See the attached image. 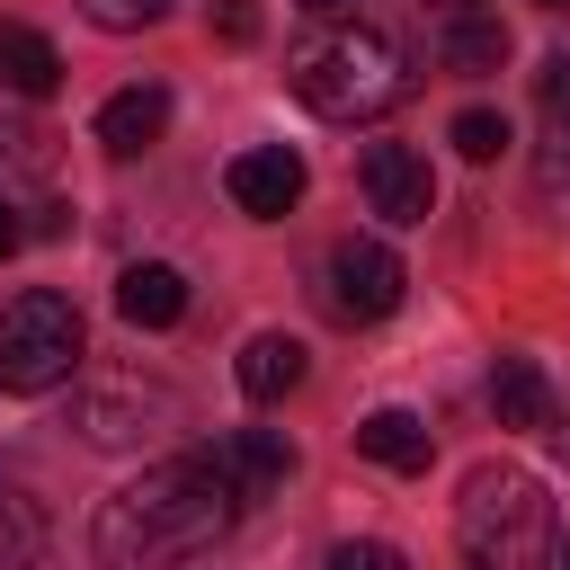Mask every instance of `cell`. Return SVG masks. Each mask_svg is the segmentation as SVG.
<instances>
[{
    "label": "cell",
    "instance_id": "14",
    "mask_svg": "<svg viewBox=\"0 0 570 570\" xmlns=\"http://www.w3.org/2000/svg\"><path fill=\"white\" fill-rule=\"evenodd\" d=\"M356 454H365V463H383V472H428L436 436H428V419H419V410H365V419H356Z\"/></svg>",
    "mask_w": 570,
    "mask_h": 570
},
{
    "label": "cell",
    "instance_id": "10",
    "mask_svg": "<svg viewBox=\"0 0 570 570\" xmlns=\"http://www.w3.org/2000/svg\"><path fill=\"white\" fill-rule=\"evenodd\" d=\"M534 107H543L534 187H543V196H570V53H543V71H534Z\"/></svg>",
    "mask_w": 570,
    "mask_h": 570
},
{
    "label": "cell",
    "instance_id": "18",
    "mask_svg": "<svg viewBox=\"0 0 570 570\" xmlns=\"http://www.w3.org/2000/svg\"><path fill=\"white\" fill-rule=\"evenodd\" d=\"M18 178H53V134L0 116V187H18Z\"/></svg>",
    "mask_w": 570,
    "mask_h": 570
},
{
    "label": "cell",
    "instance_id": "26",
    "mask_svg": "<svg viewBox=\"0 0 570 570\" xmlns=\"http://www.w3.org/2000/svg\"><path fill=\"white\" fill-rule=\"evenodd\" d=\"M294 9H312V18H347L356 0H294Z\"/></svg>",
    "mask_w": 570,
    "mask_h": 570
},
{
    "label": "cell",
    "instance_id": "6",
    "mask_svg": "<svg viewBox=\"0 0 570 570\" xmlns=\"http://www.w3.org/2000/svg\"><path fill=\"white\" fill-rule=\"evenodd\" d=\"M401 258L383 249V240H338L330 249V267H321V303L347 321V330H365V321H383V312H401Z\"/></svg>",
    "mask_w": 570,
    "mask_h": 570
},
{
    "label": "cell",
    "instance_id": "16",
    "mask_svg": "<svg viewBox=\"0 0 570 570\" xmlns=\"http://www.w3.org/2000/svg\"><path fill=\"white\" fill-rule=\"evenodd\" d=\"M232 374H240V392H249V401H285V392L303 383V338L258 330V338L240 347V365H232Z\"/></svg>",
    "mask_w": 570,
    "mask_h": 570
},
{
    "label": "cell",
    "instance_id": "2",
    "mask_svg": "<svg viewBox=\"0 0 570 570\" xmlns=\"http://www.w3.org/2000/svg\"><path fill=\"white\" fill-rule=\"evenodd\" d=\"M285 89L330 125H374V116H392L410 98V62H401V45L383 27L347 18V27H321V36H303L285 53Z\"/></svg>",
    "mask_w": 570,
    "mask_h": 570
},
{
    "label": "cell",
    "instance_id": "27",
    "mask_svg": "<svg viewBox=\"0 0 570 570\" xmlns=\"http://www.w3.org/2000/svg\"><path fill=\"white\" fill-rule=\"evenodd\" d=\"M552 445H561V454H570V401H561V410H552Z\"/></svg>",
    "mask_w": 570,
    "mask_h": 570
},
{
    "label": "cell",
    "instance_id": "19",
    "mask_svg": "<svg viewBox=\"0 0 570 570\" xmlns=\"http://www.w3.org/2000/svg\"><path fill=\"white\" fill-rule=\"evenodd\" d=\"M36 543H45L36 508H27V499H18L9 481H0V570H9V561H36Z\"/></svg>",
    "mask_w": 570,
    "mask_h": 570
},
{
    "label": "cell",
    "instance_id": "20",
    "mask_svg": "<svg viewBox=\"0 0 570 570\" xmlns=\"http://www.w3.org/2000/svg\"><path fill=\"white\" fill-rule=\"evenodd\" d=\"M445 134H454L463 160H499V151H508V116H490V107H463Z\"/></svg>",
    "mask_w": 570,
    "mask_h": 570
},
{
    "label": "cell",
    "instance_id": "22",
    "mask_svg": "<svg viewBox=\"0 0 570 570\" xmlns=\"http://www.w3.org/2000/svg\"><path fill=\"white\" fill-rule=\"evenodd\" d=\"M258 27H267L258 0H214V36H223V45H258Z\"/></svg>",
    "mask_w": 570,
    "mask_h": 570
},
{
    "label": "cell",
    "instance_id": "25",
    "mask_svg": "<svg viewBox=\"0 0 570 570\" xmlns=\"http://www.w3.org/2000/svg\"><path fill=\"white\" fill-rule=\"evenodd\" d=\"M18 240H27V223H18V205H9V196H0V258H9V249H18Z\"/></svg>",
    "mask_w": 570,
    "mask_h": 570
},
{
    "label": "cell",
    "instance_id": "5",
    "mask_svg": "<svg viewBox=\"0 0 570 570\" xmlns=\"http://www.w3.org/2000/svg\"><path fill=\"white\" fill-rule=\"evenodd\" d=\"M169 419H178V392H169V383L116 374V383H80L62 428H80V445H142V436H160Z\"/></svg>",
    "mask_w": 570,
    "mask_h": 570
},
{
    "label": "cell",
    "instance_id": "11",
    "mask_svg": "<svg viewBox=\"0 0 570 570\" xmlns=\"http://www.w3.org/2000/svg\"><path fill=\"white\" fill-rule=\"evenodd\" d=\"M436 62L463 71V80H490V71L508 62V27H499V9H445V18H436Z\"/></svg>",
    "mask_w": 570,
    "mask_h": 570
},
{
    "label": "cell",
    "instance_id": "24",
    "mask_svg": "<svg viewBox=\"0 0 570 570\" xmlns=\"http://www.w3.org/2000/svg\"><path fill=\"white\" fill-rule=\"evenodd\" d=\"M53 232H71V205H36V223H27V240H53Z\"/></svg>",
    "mask_w": 570,
    "mask_h": 570
},
{
    "label": "cell",
    "instance_id": "13",
    "mask_svg": "<svg viewBox=\"0 0 570 570\" xmlns=\"http://www.w3.org/2000/svg\"><path fill=\"white\" fill-rule=\"evenodd\" d=\"M116 312H125L134 330H169V321L187 312V276H178L169 258H134V267L116 276Z\"/></svg>",
    "mask_w": 570,
    "mask_h": 570
},
{
    "label": "cell",
    "instance_id": "23",
    "mask_svg": "<svg viewBox=\"0 0 570 570\" xmlns=\"http://www.w3.org/2000/svg\"><path fill=\"white\" fill-rule=\"evenodd\" d=\"M330 570H401L392 543H330Z\"/></svg>",
    "mask_w": 570,
    "mask_h": 570
},
{
    "label": "cell",
    "instance_id": "29",
    "mask_svg": "<svg viewBox=\"0 0 570 570\" xmlns=\"http://www.w3.org/2000/svg\"><path fill=\"white\" fill-rule=\"evenodd\" d=\"M552 552H561V561H570V525H561V543H552Z\"/></svg>",
    "mask_w": 570,
    "mask_h": 570
},
{
    "label": "cell",
    "instance_id": "4",
    "mask_svg": "<svg viewBox=\"0 0 570 570\" xmlns=\"http://www.w3.org/2000/svg\"><path fill=\"white\" fill-rule=\"evenodd\" d=\"M80 347H89V330H80L71 294L27 285V294L0 303V392H53V383H71Z\"/></svg>",
    "mask_w": 570,
    "mask_h": 570
},
{
    "label": "cell",
    "instance_id": "17",
    "mask_svg": "<svg viewBox=\"0 0 570 570\" xmlns=\"http://www.w3.org/2000/svg\"><path fill=\"white\" fill-rule=\"evenodd\" d=\"M490 410H499V428H543V419H552L543 365H534V356H499V365H490Z\"/></svg>",
    "mask_w": 570,
    "mask_h": 570
},
{
    "label": "cell",
    "instance_id": "8",
    "mask_svg": "<svg viewBox=\"0 0 570 570\" xmlns=\"http://www.w3.org/2000/svg\"><path fill=\"white\" fill-rule=\"evenodd\" d=\"M223 187H232V205H240V214L276 223V214H294V205H303V160H294L285 142H258V151H240V160L223 169Z\"/></svg>",
    "mask_w": 570,
    "mask_h": 570
},
{
    "label": "cell",
    "instance_id": "9",
    "mask_svg": "<svg viewBox=\"0 0 570 570\" xmlns=\"http://www.w3.org/2000/svg\"><path fill=\"white\" fill-rule=\"evenodd\" d=\"M205 454L223 463V481H232L249 508H258V499H276V490H285V472H294V445H285L276 428H223Z\"/></svg>",
    "mask_w": 570,
    "mask_h": 570
},
{
    "label": "cell",
    "instance_id": "21",
    "mask_svg": "<svg viewBox=\"0 0 570 570\" xmlns=\"http://www.w3.org/2000/svg\"><path fill=\"white\" fill-rule=\"evenodd\" d=\"M89 9V27H107V36H134V27H151L169 0H80Z\"/></svg>",
    "mask_w": 570,
    "mask_h": 570
},
{
    "label": "cell",
    "instance_id": "12",
    "mask_svg": "<svg viewBox=\"0 0 570 570\" xmlns=\"http://www.w3.org/2000/svg\"><path fill=\"white\" fill-rule=\"evenodd\" d=\"M160 125H169V89H160V80H134V89H116V98L98 107V151L134 160V151L160 142Z\"/></svg>",
    "mask_w": 570,
    "mask_h": 570
},
{
    "label": "cell",
    "instance_id": "15",
    "mask_svg": "<svg viewBox=\"0 0 570 570\" xmlns=\"http://www.w3.org/2000/svg\"><path fill=\"white\" fill-rule=\"evenodd\" d=\"M0 89H9V98H53V89H62V53H53V36L0 18Z\"/></svg>",
    "mask_w": 570,
    "mask_h": 570
},
{
    "label": "cell",
    "instance_id": "1",
    "mask_svg": "<svg viewBox=\"0 0 570 570\" xmlns=\"http://www.w3.org/2000/svg\"><path fill=\"white\" fill-rule=\"evenodd\" d=\"M240 508H249V499L223 481L214 454H169V463H151L142 481H125V490L98 508V534H89V543H98L107 570H160V561L214 552Z\"/></svg>",
    "mask_w": 570,
    "mask_h": 570
},
{
    "label": "cell",
    "instance_id": "7",
    "mask_svg": "<svg viewBox=\"0 0 570 570\" xmlns=\"http://www.w3.org/2000/svg\"><path fill=\"white\" fill-rule=\"evenodd\" d=\"M356 187H365V205H374L383 223H428V214H436V178H428V160H419L410 142H365Z\"/></svg>",
    "mask_w": 570,
    "mask_h": 570
},
{
    "label": "cell",
    "instance_id": "3",
    "mask_svg": "<svg viewBox=\"0 0 570 570\" xmlns=\"http://www.w3.org/2000/svg\"><path fill=\"white\" fill-rule=\"evenodd\" d=\"M454 534H463V552H472L481 570H534V561H552V543H561L543 481L517 472V463H472V472H463Z\"/></svg>",
    "mask_w": 570,
    "mask_h": 570
},
{
    "label": "cell",
    "instance_id": "28",
    "mask_svg": "<svg viewBox=\"0 0 570 570\" xmlns=\"http://www.w3.org/2000/svg\"><path fill=\"white\" fill-rule=\"evenodd\" d=\"M445 9H490V0H428V18H445Z\"/></svg>",
    "mask_w": 570,
    "mask_h": 570
},
{
    "label": "cell",
    "instance_id": "30",
    "mask_svg": "<svg viewBox=\"0 0 570 570\" xmlns=\"http://www.w3.org/2000/svg\"><path fill=\"white\" fill-rule=\"evenodd\" d=\"M534 9H570V0H534Z\"/></svg>",
    "mask_w": 570,
    "mask_h": 570
}]
</instances>
